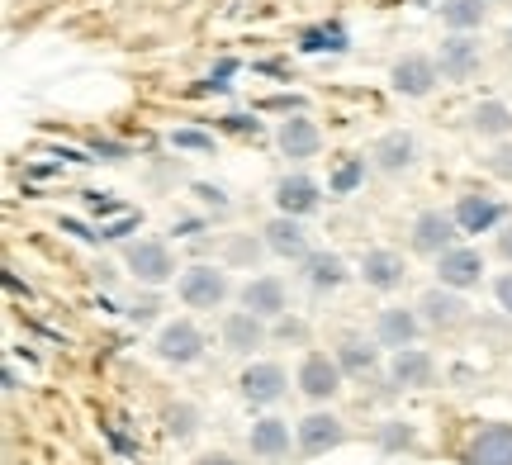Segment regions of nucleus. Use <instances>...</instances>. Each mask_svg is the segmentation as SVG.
Here are the masks:
<instances>
[{
  "mask_svg": "<svg viewBox=\"0 0 512 465\" xmlns=\"http://www.w3.org/2000/svg\"><path fill=\"white\" fill-rule=\"evenodd\" d=\"M166 432H171L176 442H190V437L200 432V409H195V404H171V409H166Z\"/></svg>",
  "mask_w": 512,
  "mask_h": 465,
  "instance_id": "cd10ccee",
  "label": "nucleus"
},
{
  "mask_svg": "<svg viewBox=\"0 0 512 465\" xmlns=\"http://www.w3.org/2000/svg\"><path fill=\"white\" fill-rule=\"evenodd\" d=\"M465 465H512V423H484L465 442Z\"/></svg>",
  "mask_w": 512,
  "mask_h": 465,
  "instance_id": "f03ea898",
  "label": "nucleus"
},
{
  "mask_svg": "<svg viewBox=\"0 0 512 465\" xmlns=\"http://www.w3.org/2000/svg\"><path fill=\"white\" fill-rule=\"evenodd\" d=\"M441 19L465 34V29H479L484 24V0H441Z\"/></svg>",
  "mask_w": 512,
  "mask_h": 465,
  "instance_id": "a878e982",
  "label": "nucleus"
},
{
  "mask_svg": "<svg viewBox=\"0 0 512 465\" xmlns=\"http://www.w3.org/2000/svg\"><path fill=\"white\" fill-rule=\"evenodd\" d=\"M242 309H252L261 318H280L285 314V280L280 276H256L242 285Z\"/></svg>",
  "mask_w": 512,
  "mask_h": 465,
  "instance_id": "9b49d317",
  "label": "nucleus"
},
{
  "mask_svg": "<svg viewBox=\"0 0 512 465\" xmlns=\"http://www.w3.org/2000/svg\"><path fill=\"white\" fill-rule=\"evenodd\" d=\"M223 342H228V352H256L261 342H266V328H261V314L252 309H238V314L223 318Z\"/></svg>",
  "mask_w": 512,
  "mask_h": 465,
  "instance_id": "dca6fc26",
  "label": "nucleus"
},
{
  "mask_svg": "<svg viewBox=\"0 0 512 465\" xmlns=\"http://www.w3.org/2000/svg\"><path fill=\"white\" fill-rule=\"evenodd\" d=\"M124 261H128V271L143 280V285H162V280L176 271V266H171V252H166V242H152V238L128 242Z\"/></svg>",
  "mask_w": 512,
  "mask_h": 465,
  "instance_id": "20e7f679",
  "label": "nucleus"
},
{
  "mask_svg": "<svg viewBox=\"0 0 512 465\" xmlns=\"http://www.w3.org/2000/svg\"><path fill=\"white\" fill-rule=\"evenodd\" d=\"M323 48L342 53V48H347V34H342V29H309V34H304V53H323Z\"/></svg>",
  "mask_w": 512,
  "mask_h": 465,
  "instance_id": "c85d7f7f",
  "label": "nucleus"
},
{
  "mask_svg": "<svg viewBox=\"0 0 512 465\" xmlns=\"http://www.w3.org/2000/svg\"><path fill=\"white\" fill-rule=\"evenodd\" d=\"M195 195H200L204 205H214V209H228V195H223L219 186H195Z\"/></svg>",
  "mask_w": 512,
  "mask_h": 465,
  "instance_id": "72a5a7b5",
  "label": "nucleus"
},
{
  "mask_svg": "<svg viewBox=\"0 0 512 465\" xmlns=\"http://www.w3.org/2000/svg\"><path fill=\"white\" fill-rule=\"evenodd\" d=\"M475 133H489V138H503V133H512V110L503 105V100H484V105H475Z\"/></svg>",
  "mask_w": 512,
  "mask_h": 465,
  "instance_id": "393cba45",
  "label": "nucleus"
},
{
  "mask_svg": "<svg viewBox=\"0 0 512 465\" xmlns=\"http://www.w3.org/2000/svg\"><path fill=\"white\" fill-rule=\"evenodd\" d=\"M413 152H418V143H413V133H384L380 143H375V167L380 171H408L413 167Z\"/></svg>",
  "mask_w": 512,
  "mask_h": 465,
  "instance_id": "5701e85b",
  "label": "nucleus"
},
{
  "mask_svg": "<svg viewBox=\"0 0 512 465\" xmlns=\"http://www.w3.org/2000/svg\"><path fill=\"white\" fill-rule=\"evenodd\" d=\"M337 366H342L347 375H370L375 366H380V352H375V347H366L361 337H347V342L337 347Z\"/></svg>",
  "mask_w": 512,
  "mask_h": 465,
  "instance_id": "b1692460",
  "label": "nucleus"
},
{
  "mask_svg": "<svg viewBox=\"0 0 512 465\" xmlns=\"http://www.w3.org/2000/svg\"><path fill=\"white\" fill-rule=\"evenodd\" d=\"M494 295H498V304H503V309H508V314H512V271H508V276H498Z\"/></svg>",
  "mask_w": 512,
  "mask_h": 465,
  "instance_id": "f704fd0d",
  "label": "nucleus"
},
{
  "mask_svg": "<svg viewBox=\"0 0 512 465\" xmlns=\"http://www.w3.org/2000/svg\"><path fill=\"white\" fill-rule=\"evenodd\" d=\"M157 356L162 361H176V366H190V361H200L204 356V337L195 323H166L162 333H157Z\"/></svg>",
  "mask_w": 512,
  "mask_h": 465,
  "instance_id": "423d86ee",
  "label": "nucleus"
},
{
  "mask_svg": "<svg viewBox=\"0 0 512 465\" xmlns=\"http://www.w3.org/2000/svg\"><path fill=\"white\" fill-rule=\"evenodd\" d=\"M389 375H394V385H403V390H422V385H432L437 361H432L427 352H418V347H403V352H394Z\"/></svg>",
  "mask_w": 512,
  "mask_h": 465,
  "instance_id": "4468645a",
  "label": "nucleus"
},
{
  "mask_svg": "<svg viewBox=\"0 0 512 465\" xmlns=\"http://www.w3.org/2000/svg\"><path fill=\"white\" fill-rule=\"evenodd\" d=\"M479 72V43H470L465 34H451L441 43V76L446 81H470Z\"/></svg>",
  "mask_w": 512,
  "mask_h": 465,
  "instance_id": "ddd939ff",
  "label": "nucleus"
},
{
  "mask_svg": "<svg viewBox=\"0 0 512 465\" xmlns=\"http://www.w3.org/2000/svg\"><path fill=\"white\" fill-rule=\"evenodd\" d=\"M299 390L309 394V399H332V394L342 390V366H337V356H323V352L304 356V366H299Z\"/></svg>",
  "mask_w": 512,
  "mask_h": 465,
  "instance_id": "0eeeda50",
  "label": "nucleus"
},
{
  "mask_svg": "<svg viewBox=\"0 0 512 465\" xmlns=\"http://www.w3.org/2000/svg\"><path fill=\"white\" fill-rule=\"evenodd\" d=\"M437 62L432 57H422V53H408L394 62V72H389V81H394V91L408 95V100H422V95L437 86Z\"/></svg>",
  "mask_w": 512,
  "mask_h": 465,
  "instance_id": "39448f33",
  "label": "nucleus"
},
{
  "mask_svg": "<svg viewBox=\"0 0 512 465\" xmlns=\"http://www.w3.org/2000/svg\"><path fill=\"white\" fill-rule=\"evenodd\" d=\"M361 171H366V162H347V167H337V176H332V190H337V195H347V190H356V181H361Z\"/></svg>",
  "mask_w": 512,
  "mask_h": 465,
  "instance_id": "7c9ffc66",
  "label": "nucleus"
},
{
  "mask_svg": "<svg viewBox=\"0 0 512 465\" xmlns=\"http://www.w3.org/2000/svg\"><path fill=\"white\" fill-rule=\"evenodd\" d=\"M489 171L503 176V181H512V143H498L494 157H489Z\"/></svg>",
  "mask_w": 512,
  "mask_h": 465,
  "instance_id": "2f4dec72",
  "label": "nucleus"
},
{
  "mask_svg": "<svg viewBox=\"0 0 512 465\" xmlns=\"http://www.w3.org/2000/svg\"><path fill=\"white\" fill-rule=\"evenodd\" d=\"M437 276L446 290H465V285H479L484 276V257L470 252V247H451V252H441L437 257Z\"/></svg>",
  "mask_w": 512,
  "mask_h": 465,
  "instance_id": "1a4fd4ad",
  "label": "nucleus"
},
{
  "mask_svg": "<svg viewBox=\"0 0 512 465\" xmlns=\"http://www.w3.org/2000/svg\"><path fill=\"white\" fill-rule=\"evenodd\" d=\"M304 261H309V280L318 290H337L347 280V266H342V257H332V252H318V257H304Z\"/></svg>",
  "mask_w": 512,
  "mask_h": 465,
  "instance_id": "bb28decb",
  "label": "nucleus"
},
{
  "mask_svg": "<svg viewBox=\"0 0 512 465\" xmlns=\"http://www.w3.org/2000/svg\"><path fill=\"white\" fill-rule=\"evenodd\" d=\"M181 299L190 309H219L228 299V276L219 266H190L181 276Z\"/></svg>",
  "mask_w": 512,
  "mask_h": 465,
  "instance_id": "f257e3e1",
  "label": "nucleus"
},
{
  "mask_svg": "<svg viewBox=\"0 0 512 465\" xmlns=\"http://www.w3.org/2000/svg\"><path fill=\"white\" fill-rule=\"evenodd\" d=\"M380 442H384V447H413V432L394 423V428H384V432H380Z\"/></svg>",
  "mask_w": 512,
  "mask_h": 465,
  "instance_id": "473e14b6",
  "label": "nucleus"
},
{
  "mask_svg": "<svg viewBox=\"0 0 512 465\" xmlns=\"http://www.w3.org/2000/svg\"><path fill=\"white\" fill-rule=\"evenodd\" d=\"M195 465H238V461H228V456H204V461H195Z\"/></svg>",
  "mask_w": 512,
  "mask_h": 465,
  "instance_id": "4c0bfd02",
  "label": "nucleus"
},
{
  "mask_svg": "<svg viewBox=\"0 0 512 465\" xmlns=\"http://www.w3.org/2000/svg\"><path fill=\"white\" fill-rule=\"evenodd\" d=\"M422 309V323H432V328H456V323H465V299L451 295L446 285L441 290H427V295L418 299Z\"/></svg>",
  "mask_w": 512,
  "mask_h": 465,
  "instance_id": "a211bd4d",
  "label": "nucleus"
},
{
  "mask_svg": "<svg viewBox=\"0 0 512 465\" xmlns=\"http://www.w3.org/2000/svg\"><path fill=\"white\" fill-rule=\"evenodd\" d=\"M342 442H347V428H342L337 413H309V418L299 423V451H304V456H323V451L342 447Z\"/></svg>",
  "mask_w": 512,
  "mask_h": 465,
  "instance_id": "6e6552de",
  "label": "nucleus"
},
{
  "mask_svg": "<svg viewBox=\"0 0 512 465\" xmlns=\"http://www.w3.org/2000/svg\"><path fill=\"white\" fill-rule=\"evenodd\" d=\"M375 342H380V347H394V352L413 347V342H418V314H413V309H384L380 323H375Z\"/></svg>",
  "mask_w": 512,
  "mask_h": 465,
  "instance_id": "2eb2a0df",
  "label": "nucleus"
},
{
  "mask_svg": "<svg viewBox=\"0 0 512 465\" xmlns=\"http://www.w3.org/2000/svg\"><path fill=\"white\" fill-rule=\"evenodd\" d=\"M266 247H271L275 257H309V233L299 228L294 214H280L266 224Z\"/></svg>",
  "mask_w": 512,
  "mask_h": 465,
  "instance_id": "f3484780",
  "label": "nucleus"
},
{
  "mask_svg": "<svg viewBox=\"0 0 512 465\" xmlns=\"http://www.w3.org/2000/svg\"><path fill=\"white\" fill-rule=\"evenodd\" d=\"M247 442H252V456H261V461H285L290 456V423L285 418H261V423H252Z\"/></svg>",
  "mask_w": 512,
  "mask_h": 465,
  "instance_id": "f8f14e48",
  "label": "nucleus"
},
{
  "mask_svg": "<svg viewBox=\"0 0 512 465\" xmlns=\"http://www.w3.org/2000/svg\"><path fill=\"white\" fill-rule=\"evenodd\" d=\"M498 252H503V257L512 261V233H503V238H498Z\"/></svg>",
  "mask_w": 512,
  "mask_h": 465,
  "instance_id": "e433bc0d",
  "label": "nucleus"
},
{
  "mask_svg": "<svg viewBox=\"0 0 512 465\" xmlns=\"http://www.w3.org/2000/svg\"><path fill=\"white\" fill-rule=\"evenodd\" d=\"M233 257L247 261V257H256V247H252V242H233Z\"/></svg>",
  "mask_w": 512,
  "mask_h": 465,
  "instance_id": "c9c22d12",
  "label": "nucleus"
},
{
  "mask_svg": "<svg viewBox=\"0 0 512 465\" xmlns=\"http://www.w3.org/2000/svg\"><path fill=\"white\" fill-rule=\"evenodd\" d=\"M318 200H323V195H318V186H313L309 176H285V181L275 186V205H280V214H294V219H299V214H313Z\"/></svg>",
  "mask_w": 512,
  "mask_h": 465,
  "instance_id": "6ab92c4d",
  "label": "nucleus"
},
{
  "mask_svg": "<svg viewBox=\"0 0 512 465\" xmlns=\"http://www.w3.org/2000/svg\"><path fill=\"white\" fill-rule=\"evenodd\" d=\"M171 148L209 152V148H214V138H209V133H200V129H176V133H171Z\"/></svg>",
  "mask_w": 512,
  "mask_h": 465,
  "instance_id": "c756f323",
  "label": "nucleus"
},
{
  "mask_svg": "<svg viewBox=\"0 0 512 465\" xmlns=\"http://www.w3.org/2000/svg\"><path fill=\"white\" fill-rule=\"evenodd\" d=\"M361 276H366V285H375V290H399L408 271H403L399 252H384V247H375V252H366V261H361Z\"/></svg>",
  "mask_w": 512,
  "mask_h": 465,
  "instance_id": "aec40b11",
  "label": "nucleus"
},
{
  "mask_svg": "<svg viewBox=\"0 0 512 465\" xmlns=\"http://www.w3.org/2000/svg\"><path fill=\"white\" fill-rule=\"evenodd\" d=\"M318 143H323V133L313 119H285V129H280V152L294 157V162H304V157H318Z\"/></svg>",
  "mask_w": 512,
  "mask_h": 465,
  "instance_id": "412c9836",
  "label": "nucleus"
},
{
  "mask_svg": "<svg viewBox=\"0 0 512 465\" xmlns=\"http://www.w3.org/2000/svg\"><path fill=\"white\" fill-rule=\"evenodd\" d=\"M242 399L247 404H275L280 394H285V371L275 366V361H256V366H247L242 371Z\"/></svg>",
  "mask_w": 512,
  "mask_h": 465,
  "instance_id": "9d476101",
  "label": "nucleus"
},
{
  "mask_svg": "<svg viewBox=\"0 0 512 465\" xmlns=\"http://www.w3.org/2000/svg\"><path fill=\"white\" fill-rule=\"evenodd\" d=\"M498 214H503V209H498L489 195H460L456 224H460V233H489V228L498 224Z\"/></svg>",
  "mask_w": 512,
  "mask_h": 465,
  "instance_id": "4be33fe9",
  "label": "nucleus"
},
{
  "mask_svg": "<svg viewBox=\"0 0 512 465\" xmlns=\"http://www.w3.org/2000/svg\"><path fill=\"white\" fill-rule=\"evenodd\" d=\"M460 238V224L456 214H441V209H427L418 214V224H413V247L427 252V257H441V252H451Z\"/></svg>",
  "mask_w": 512,
  "mask_h": 465,
  "instance_id": "7ed1b4c3",
  "label": "nucleus"
}]
</instances>
